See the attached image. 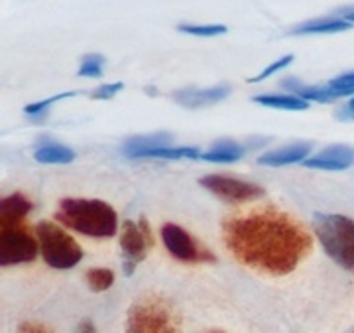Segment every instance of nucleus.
<instances>
[{"mask_svg": "<svg viewBox=\"0 0 354 333\" xmlns=\"http://www.w3.org/2000/svg\"><path fill=\"white\" fill-rule=\"evenodd\" d=\"M223 237L239 262L274 276L290 274L313 249L304 225L274 207L232 215L223 225Z\"/></svg>", "mask_w": 354, "mask_h": 333, "instance_id": "obj_1", "label": "nucleus"}, {"mask_svg": "<svg viewBox=\"0 0 354 333\" xmlns=\"http://www.w3.org/2000/svg\"><path fill=\"white\" fill-rule=\"evenodd\" d=\"M59 223L87 237L109 239L116 233L118 217L111 205L101 199H62L55 213Z\"/></svg>", "mask_w": 354, "mask_h": 333, "instance_id": "obj_2", "label": "nucleus"}, {"mask_svg": "<svg viewBox=\"0 0 354 333\" xmlns=\"http://www.w3.org/2000/svg\"><path fill=\"white\" fill-rule=\"evenodd\" d=\"M315 233L325 253L342 269H354V221L344 215H315Z\"/></svg>", "mask_w": 354, "mask_h": 333, "instance_id": "obj_3", "label": "nucleus"}, {"mask_svg": "<svg viewBox=\"0 0 354 333\" xmlns=\"http://www.w3.org/2000/svg\"><path fill=\"white\" fill-rule=\"evenodd\" d=\"M127 333H179V325L164 298L150 294L128 309Z\"/></svg>", "mask_w": 354, "mask_h": 333, "instance_id": "obj_4", "label": "nucleus"}, {"mask_svg": "<svg viewBox=\"0 0 354 333\" xmlns=\"http://www.w3.org/2000/svg\"><path fill=\"white\" fill-rule=\"evenodd\" d=\"M36 233L44 260L53 269H73L83 258V251L75 243V239L51 221H39Z\"/></svg>", "mask_w": 354, "mask_h": 333, "instance_id": "obj_5", "label": "nucleus"}, {"mask_svg": "<svg viewBox=\"0 0 354 333\" xmlns=\"http://www.w3.org/2000/svg\"><path fill=\"white\" fill-rule=\"evenodd\" d=\"M39 251V241L30 233L24 221L2 223L0 229V264L14 267L32 262Z\"/></svg>", "mask_w": 354, "mask_h": 333, "instance_id": "obj_6", "label": "nucleus"}, {"mask_svg": "<svg viewBox=\"0 0 354 333\" xmlns=\"http://www.w3.org/2000/svg\"><path fill=\"white\" fill-rule=\"evenodd\" d=\"M152 244V233H150V225L146 219L142 217L138 223L124 221L122 233H120V249H122V256H124V274L127 276H130L136 269V264L146 258Z\"/></svg>", "mask_w": 354, "mask_h": 333, "instance_id": "obj_7", "label": "nucleus"}, {"mask_svg": "<svg viewBox=\"0 0 354 333\" xmlns=\"http://www.w3.org/2000/svg\"><path fill=\"white\" fill-rule=\"evenodd\" d=\"M162 239L169 255L183 262H215L216 258L211 251L197 243L189 233L174 223H165L162 227Z\"/></svg>", "mask_w": 354, "mask_h": 333, "instance_id": "obj_8", "label": "nucleus"}, {"mask_svg": "<svg viewBox=\"0 0 354 333\" xmlns=\"http://www.w3.org/2000/svg\"><path fill=\"white\" fill-rule=\"evenodd\" d=\"M205 190L215 193L216 197L225 199V201H232V204H241V201H250V199H258L264 195V190L256 183L250 181H242V179L230 178V176H218V174H211L199 179Z\"/></svg>", "mask_w": 354, "mask_h": 333, "instance_id": "obj_9", "label": "nucleus"}, {"mask_svg": "<svg viewBox=\"0 0 354 333\" xmlns=\"http://www.w3.org/2000/svg\"><path fill=\"white\" fill-rule=\"evenodd\" d=\"M354 164V148L348 146H329L321 154H317L315 158H307L304 162L305 168H313V170H344V168Z\"/></svg>", "mask_w": 354, "mask_h": 333, "instance_id": "obj_10", "label": "nucleus"}, {"mask_svg": "<svg viewBox=\"0 0 354 333\" xmlns=\"http://www.w3.org/2000/svg\"><path fill=\"white\" fill-rule=\"evenodd\" d=\"M228 93H230L228 85H216L211 89H181L174 93V99L187 109H199V107L221 102L223 99H227Z\"/></svg>", "mask_w": 354, "mask_h": 333, "instance_id": "obj_11", "label": "nucleus"}, {"mask_svg": "<svg viewBox=\"0 0 354 333\" xmlns=\"http://www.w3.org/2000/svg\"><path fill=\"white\" fill-rule=\"evenodd\" d=\"M313 144L311 142H297V144H290V146H283L279 150L274 152H266L258 158V164L260 166H288V164H295V162H305L307 160V154L311 152Z\"/></svg>", "mask_w": 354, "mask_h": 333, "instance_id": "obj_12", "label": "nucleus"}, {"mask_svg": "<svg viewBox=\"0 0 354 333\" xmlns=\"http://www.w3.org/2000/svg\"><path fill=\"white\" fill-rule=\"evenodd\" d=\"M32 211V201H28L22 193H12L2 197L0 204V223H20L26 221V215Z\"/></svg>", "mask_w": 354, "mask_h": 333, "instance_id": "obj_13", "label": "nucleus"}, {"mask_svg": "<svg viewBox=\"0 0 354 333\" xmlns=\"http://www.w3.org/2000/svg\"><path fill=\"white\" fill-rule=\"evenodd\" d=\"M169 146V134H153V136H134L124 144V154L128 158H144L150 150Z\"/></svg>", "mask_w": 354, "mask_h": 333, "instance_id": "obj_14", "label": "nucleus"}, {"mask_svg": "<svg viewBox=\"0 0 354 333\" xmlns=\"http://www.w3.org/2000/svg\"><path fill=\"white\" fill-rule=\"evenodd\" d=\"M242 156H244V148L234 141H218L209 152L201 154L203 160L216 162V164H230V162L241 160Z\"/></svg>", "mask_w": 354, "mask_h": 333, "instance_id": "obj_15", "label": "nucleus"}, {"mask_svg": "<svg viewBox=\"0 0 354 333\" xmlns=\"http://www.w3.org/2000/svg\"><path fill=\"white\" fill-rule=\"evenodd\" d=\"M348 20L341 18H323V20H311L305 24L293 28L291 34H337V32H346L351 30Z\"/></svg>", "mask_w": 354, "mask_h": 333, "instance_id": "obj_16", "label": "nucleus"}, {"mask_svg": "<svg viewBox=\"0 0 354 333\" xmlns=\"http://www.w3.org/2000/svg\"><path fill=\"white\" fill-rule=\"evenodd\" d=\"M252 101L264 107H272V109H281V111H305L309 107V101H305L297 95H258Z\"/></svg>", "mask_w": 354, "mask_h": 333, "instance_id": "obj_17", "label": "nucleus"}, {"mask_svg": "<svg viewBox=\"0 0 354 333\" xmlns=\"http://www.w3.org/2000/svg\"><path fill=\"white\" fill-rule=\"evenodd\" d=\"M34 158L41 164H69V162H73L75 152L71 148H67V146L48 142V144L39 146L36 154H34Z\"/></svg>", "mask_w": 354, "mask_h": 333, "instance_id": "obj_18", "label": "nucleus"}, {"mask_svg": "<svg viewBox=\"0 0 354 333\" xmlns=\"http://www.w3.org/2000/svg\"><path fill=\"white\" fill-rule=\"evenodd\" d=\"M87 284L93 292H104L114 284V272L109 269L87 270Z\"/></svg>", "mask_w": 354, "mask_h": 333, "instance_id": "obj_19", "label": "nucleus"}, {"mask_svg": "<svg viewBox=\"0 0 354 333\" xmlns=\"http://www.w3.org/2000/svg\"><path fill=\"white\" fill-rule=\"evenodd\" d=\"M102 71H104V57L99 55V53H88V55L83 57V62H81V67H79L77 75L93 77V79H97V77H102Z\"/></svg>", "mask_w": 354, "mask_h": 333, "instance_id": "obj_20", "label": "nucleus"}, {"mask_svg": "<svg viewBox=\"0 0 354 333\" xmlns=\"http://www.w3.org/2000/svg\"><path fill=\"white\" fill-rule=\"evenodd\" d=\"M179 32L191 34V36H201V38H213V36H223L227 34V26L223 24H209V26H193L181 24Z\"/></svg>", "mask_w": 354, "mask_h": 333, "instance_id": "obj_21", "label": "nucleus"}, {"mask_svg": "<svg viewBox=\"0 0 354 333\" xmlns=\"http://www.w3.org/2000/svg\"><path fill=\"white\" fill-rule=\"evenodd\" d=\"M77 93L75 91H71V93H59V95H55V97H50V99H44V101L39 102H32V105H28L24 109L26 115L30 116H39L44 115L48 109H50L51 105H55L57 101H62V99H67V97H75Z\"/></svg>", "mask_w": 354, "mask_h": 333, "instance_id": "obj_22", "label": "nucleus"}, {"mask_svg": "<svg viewBox=\"0 0 354 333\" xmlns=\"http://www.w3.org/2000/svg\"><path fill=\"white\" fill-rule=\"evenodd\" d=\"M293 62V55H283L281 60H278V62H274V64H270L268 67H266L264 71L260 73V75L252 77V79H248L250 83H260V81H264V79H268L270 75H274V73H278V71H281L283 67H288V65Z\"/></svg>", "mask_w": 354, "mask_h": 333, "instance_id": "obj_23", "label": "nucleus"}, {"mask_svg": "<svg viewBox=\"0 0 354 333\" xmlns=\"http://www.w3.org/2000/svg\"><path fill=\"white\" fill-rule=\"evenodd\" d=\"M122 89H124V83H120V81L118 83H106V85H101L91 97L93 99H99V101H106V99H113L114 95L120 93Z\"/></svg>", "mask_w": 354, "mask_h": 333, "instance_id": "obj_24", "label": "nucleus"}, {"mask_svg": "<svg viewBox=\"0 0 354 333\" xmlns=\"http://www.w3.org/2000/svg\"><path fill=\"white\" fill-rule=\"evenodd\" d=\"M330 87H341V89H354V71L353 73H344L337 79L329 81Z\"/></svg>", "mask_w": 354, "mask_h": 333, "instance_id": "obj_25", "label": "nucleus"}, {"mask_svg": "<svg viewBox=\"0 0 354 333\" xmlns=\"http://www.w3.org/2000/svg\"><path fill=\"white\" fill-rule=\"evenodd\" d=\"M18 333H53L50 327L41 325V323H36V321H24L20 327H18Z\"/></svg>", "mask_w": 354, "mask_h": 333, "instance_id": "obj_26", "label": "nucleus"}, {"mask_svg": "<svg viewBox=\"0 0 354 333\" xmlns=\"http://www.w3.org/2000/svg\"><path fill=\"white\" fill-rule=\"evenodd\" d=\"M337 118L339 120H354V97L351 99V101L346 102L344 107H341L339 111H337Z\"/></svg>", "mask_w": 354, "mask_h": 333, "instance_id": "obj_27", "label": "nucleus"}, {"mask_svg": "<svg viewBox=\"0 0 354 333\" xmlns=\"http://www.w3.org/2000/svg\"><path fill=\"white\" fill-rule=\"evenodd\" d=\"M75 333H97V327L93 325V321L85 320V321H81V323L77 325Z\"/></svg>", "mask_w": 354, "mask_h": 333, "instance_id": "obj_28", "label": "nucleus"}, {"mask_svg": "<svg viewBox=\"0 0 354 333\" xmlns=\"http://www.w3.org/2000/svg\"><path fill=\"white\" fill-rule=\"evenodd\" d=\"M344 20H348V22L353 24V22H354V12H346V14H344Z\"/></svg>", "mask_w": 354, "mask_h": 333, "instance_id": "obj_29", "label": "nucleus"}, {"mask_svg": "<svg viewBox=\"0 0 354 333\" xmlns=\"http://www.w3.org/2000/svg\"><path fill=\"white\" fill-rule=\"evenodd\" d=\"M209 333H225V332H216V330H215V332H209Z\"/></svg>", "mask_w": 354, "mask_h": 333, "instance_id": "obj_30", "label": "nucleus"}]
</instances>
